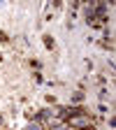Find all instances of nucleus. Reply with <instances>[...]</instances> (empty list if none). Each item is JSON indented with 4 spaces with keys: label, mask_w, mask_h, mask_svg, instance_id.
I'll use <instances>...</instances> for the list:
<instances>
[{
    "label": "nucleus",
    "mask_w": 116,
    "mask_h": 130,
    "mask_svg": "<svg viewBox=\"0 0 116 130\" xmlns=\"http://www.w3.org/2000/svg\"><path fill=\"white\" fill-rule=\"evenodd\" d=\"M28 130H40V125H28Z\"/></svg>",
    "instance_id": "obj_1"
}]
</instances>
